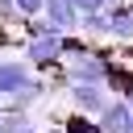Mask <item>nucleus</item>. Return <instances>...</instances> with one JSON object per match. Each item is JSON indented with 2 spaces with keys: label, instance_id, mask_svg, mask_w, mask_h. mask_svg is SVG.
<instances>
[{
  "label": "nucleus",
  "instance_id": "obj_8",
  "mask_svg": "<svg viewBox=\"0 0 133 133\" xmlns=\"http://www.w3.org/2000/svg\"><path fill=\"white\" fill-rule=\"evenodd\" d=\"M104 87L129 100V96H133V58H129V62L112 58V62H108V79H104Z\"/></svg>",
  "mask_w": 133,
  "mask_h": 133
},
{
  "label": "nucleus",
  "instance_id": "obj_2",
  "mask_svg": "<svg viewBox=\"0 0 133 133\" xmlns=\"http://www.w3.org/2000/svg\"><path fill=\"white\" fill-rule=\"evenodd\" d=\"M25 58H29L33 71H54V66H62V33L50 29V33L25 37Z\"/></svg>",
  "mask_w": 133,
  "mask_h": 133
},
{
  "label": "nucleus",
  "instance_id": "obj_10",
  "mask_svg": "<svg viewBox=\"0 0 133 133\" xmlns=\"http://www.w3.org/2000/svg\"><path fill=\"white\" fill-rule=\"evenodd\" d=\"M33 121H29V108H17V104H8V108H0V133H25Z\"/></svg>",
  "mask_w": 133,
  "mask_h": 133
},
{
  "label": "nucleus",
  "instance_id": "obj_6",
  "mask_svg": "<svg viewBox=\"0 0 133 133\" xmlns=\"http://www.w3.org/2000/svg\"><path fill=\"white\" fill-rule=\"evenodd\" d=\"M108 37L121 46H133V4H112L108 8Z\"/></svg>",
  "mask_w": 133,
  "mask_h": 133
},
{
  "label": "nucleus",
  "instance_id": "obj_7",
  "mask_svg": "<svg viewBox=\"0 0 133 133\" xmlns=\"http://www.w3.org/2000/svg\"><path fill=\"white\" fill-rule=\"evenodd\" d=\"M42 12L50 17V25H54L58 33L79 29V8H75V0H46V8H42Z\"/></svg>",
  "mask_w": 133,
  "mask_h": 133
},
{
  "label": "nucleus",
  "instance_id": "obj_14",
  "mask_svg": "<svg viewBox=\"0 0 133 133\" xmlns=\"http://www.w3.org/2000/svg\"><path fill=\"white\" fill-rule=\"evenodd\" d=\"M25 133H46V129H33V125H29V129H25Z\"/></svg>",
  "mask_w": 133,
  "mask_h": 133
},
{
  "label": "nucleus",
  "instance_id": "obj_3",
  "mask_svg": "<svg viewBox=\"0 0 133 133\" xmlns=\"http://www.w3.org/2000/svg\"><path fill=\"white\" fill-rule=\"evenodd\" d=\"M66 96H71V108L75 112H87V116H100L108 108V87L104 83H71Z\"/></svg>",
  "mask_w": 133,
  "mask_h": 133
},
{
  "label": "nucleus",
  "instance_id": "obj_13",
  "mask_svg": "<svg viewBox=\"0 0 133 133\" xmlns=\"http://www.w3.org/2000/svg\"><path fill=\"white\" fill-rule=\"evenodd\" d=\"M79 12H96V8H108V0H75Z\"/></svg>",
  "mask_w": 133,
  "mask_h": 133
},
{
  "label": "nucleus",
  "instance_id": "obj_11",
  "mask_svg": "<svg viewBox=\"0 0 133 133\" xmlns=\"http://www.w3.org/2000/svg\"><path fill=\"white\" fill-rule=\"evenodd\" d=\"M58 133H96V116H87V112H71V116L58 121Z\"/></svg>",
  "mask_w": 133,
  "mask_h": 133
},
{
  "label": "nucleus",
  "instance_id": "obj_1",
  "mask_svg": "<svg viewBox=\"0 0 133 133\" xmlns=\"http://www.w3.org/2000/svg\"><path fill=\"white\" fill-rule=\"evenodd\" d=\"M108 62H112V54L91 50V46H79V50L62 54V71H66L71 83H104L108 79Z\"/></svg>",
  "mask_w": 133,
  "mask_h": 133
},
{
  "label": "nucleus",
  "instance_id": "obj_5",
  "mask_svg": "<svg viewBox=\"0 0 133 133\" xmlns=\"http://www.w3.org/2000/svg\"><path fill=\"white\" fill-rule=\"evenodd\" d=\"M29 75H33V66H29V58H25V54H21V62H17V58L0 62V96L8 100L12 91H21V87L29 83Z\"/></svg>",
  "mask_w": 133,
  "mask_h": 133
},
{
  "label": "nucleus",
  "instance_id": "obj_4",
  "mask_svg": "<svg viewBox=\"0 0 133 133\" xmlns=\"http://www.w3.org/2000/svg\"><path fill=\"white\" fill-rule=\"evenodd\" d=\"M96 129H100V133H133V104H129L125 96L108 100V108L96 116Z\"/></svg>",
  "mask_w": 133,
  "mask_h": 133
},
{
  "label": "nucleus",
  "instance_id": "obj_12",
  "mask_svg": "<svg viewBox=\"0 0 133 133\" xmlns=\"http://www.w3.org/2000/svg\"><path fill=\"white\" fill-rule=\"evenodd\" d=\"M12 8H17V17L25 21V17H42V8H46V0H12Z\"/></svg>",
  "mask_w": 133,
  "mask_h": 133
},
{
  "label": "nucleus",
  "instance_id": "obj_15",
  "mask_svg": "<svg viewBox=\"0 0 133 133\" xmlns=\"http://www.w3.org/2000/svg\"><path fill=\"white\" fill-rule=\"evenodd\" d=\"M0 100H4V96H0Z\"/></svg>",
  "mask_w": 133,
  "mask_h": 133
},
{
  "label": "nucleus",
  "instance_id": "obj_9",
  "mask_svg": "<svg viewBox=\"0 0 133 133\" xmlns=\"http://www.w3.org/2000/svg\"><path fill=\"white\" fill-rule=\"evenodd\" d=\"M79 33H83V37H108V8L79 12Z\"/></svg>",
  "mask_w": 133,
  "mask_h": 133
}]
</instances>
